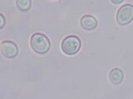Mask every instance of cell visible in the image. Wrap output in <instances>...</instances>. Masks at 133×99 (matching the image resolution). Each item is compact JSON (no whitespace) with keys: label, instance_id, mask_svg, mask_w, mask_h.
<instances>
[{"label":"cell","instance_id":"cell-1","mask_svg":"<svg viewBox=\"0 0 133 99\" xmlns=\"http://www.w3.org/2000/svg\"><path fill=\"white\" fill-rule=\"evenodd\" d=\"M30 45L33 51L43 55L48 53L51 47L49 39L42 33H34L30 40Z\"/></svg>","mask_w":133,"mask_h":99},{"label":"cell","instance_id":"cell-2","mask_svg":"<svg viewBox=\"0 0 133 99\" xmlns=\"http://www.w3.org/2000/svg\"><path fill=\"white\" fill-rule=\"evenodd\" d=\"M81 40L76 36H68L62 40L61 44L62 51L68 55H73L77 54L81 48Z\"/></svg>","mask_w":133,"mask_h":99},{"label":"cell","instance_id":"cell-3","mask_svg":"<svg viewBox=\"0 0 133 99\" xmlns=\"http://www.w3.org/2000/svg\"><path fill=\"white\" fill-rule=\"evenodd\" d=\"M133 20V5L124 4L121 7L116 13V21L122 26L131 23Z\"/></svg>","mask_w":133,"mask_h":99},{"label":"cell","instance_id":"cell-4","mask_svg":"<svg viewBox=\"0 0 133 99\" xmlns=\"http://www.w3.org/2000/svg\"><path fill=\"white\" fill-rule=\"evenodd\" d=\"M1 53L2 55L8 58V59H12L18 55V48L14 42L10 40H4L2 41L1 43Z\"/></svg>","mask_w":133,"mask_h":99},{"label":"cell","instance_id":"cell-5","mask_svg":"<svg viewBox=\"0 0 133 99\" xmlns=\"http://www.w3.org/2000/svg\"><path fill=\"white\" fill-rule=\"evenodd\" d=\"M82 27L86 31H92L97 26V21L93 16L84 15L80 21Z\"/></svg>","mask_w":133,"mask_h":99},{"label":"cell","instance_id":"cell-6","mask_svg":"<svg viewBox=\"0 0 133 99\" xmlns=\"http://www.w3.org/2000/svg\"><path fill=\"white\" fill-rule=\"evenodd\" d=\"M124 74L122 69L119 68H114L112 69L109 73V79L111 84L115 85L120 84L123 80Z\"/></svg>","mask_w":133,"mask_h":99},{"label":"cell","instance_id":"cell-7","mask_svg":"<svg viewBox=\"0 0 133 99\" xmlns=\"http://www.w3.org/2000/svg\"><path fill=\"white\" fill-rule=\"evenodd\" d=\"M16 4L18 8L22 12H27L31 7V0H16Z\"/></svg>","mask_w":133,"mask_h":99},{"label":"cell","instance_id":"cell-8","mask_svg":"<svg viewBox=\"0 0 133 99\" xmlns=\"http://www.w3.org/2000/svg\"><path fill=\"white\" fill-rule=\"evenodd\" d=\"M0 19H1V23H0V28H3L4 27V25H5V18H4V16L3 14L0 15Z\"/></svg>","mask_w":133,"mask_h":99},{"label":"cell","instance_id":"cell-9","mask_svg":"<svg viewBox=\"0 0 133 99\" xmlns=\"http://www.w3.org/2000/svg\"><path fill=\"white\" fill-rule=\"evenodd\" d=\"M124 0H111V2L114 4H119V3H122Z\"/></svg>","mask_w":133,"mask_h":99}]
</instances>
